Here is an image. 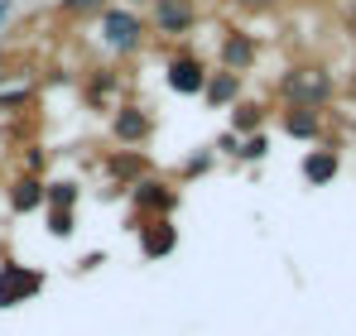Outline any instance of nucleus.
Listing matches in <instances>:
<instances>
[{"label":"nucleus","mask_w":356,"mask_h":336,"mask_svg":"<svg viewBox=\"0 0 356 336\" xmlns=\"http://www.w3.org/2000/svg\"><path fill=\"white\" fill-rule=\"evenodd\" d=\"M332 92H337V82H332V72L323 62H298L275 82V96L284 106H308V111H323L332 101Z\"/></svg>","instance_id":"nucleus-1"},{"label":"nucleus","mask_w":356,"mask_h":336,"mask_svg":"<svg viewBox=\"0 0 356 336\" xmlns=\"http://www.w3.org/2000/svg\"><path fill=\"white\" fill-rule=\"evenodd\" d=\"M130 207H135V217H140V221H154V217H174V207H178V187H174V183H164V178H140V183L130 187Z\"/></svg>","instance_id":"nucleus-2"},{"label":"nucleus","mask_w":356,"mask_h":336,"mask_svg":"<svg viewBox=\"0 0 356 336\" xmlns=\"http://www.w3.org/2000/svg\"><path fill=\"white\" fill-rule=\"evenodd\" d=\"M39 288H44V274H39V269L19 264V260H5V264H0V308H19V303H29Z\"/></svg>","instance_id":"nucleus-3"},{"label":"nucleus","mask_w":356,"mask_h":336,"mask_svg":"<svg viewBox=\"0 0 356 336\" xmlns=\"http://www.w3.org/2000/svg\"><path fill=\"white\" fill-rule=\"evenodd\" d=\"M102 39L120 49V53H135L140 49V39H145V19L135 15V10H102Z\"/></svg>","instance_id":"nucleus-4"},{"label":"nucleus","mask_w":356,"mask_h":336,"mask_svg":"<svg viewBox=\"0 0 356 336\" xmlns=\"http://www.w3.org/2000/svg\"><path fill=\"white\" fill-rule=\"evenodd\" d=\"M72 207H77V183H44V217L54 235H72Z\"/></svg>","instance_id":"nucleus-5"},{"label":"nucleus","mask_w":356,"mask_h":336,"mask_svg":"<svg viewBox=\"0 0 356 336\" xmlns=\"http://www.w3.org/2000/svg\"><path fill=\"white\" fill-rule=\"evenodd\" d=\"M174 250H178V226H174V217L140 221V255H145V260H169Z\"/></svg>","instance_id":"nucleus-6"},{"label":"nucleus","mask_w":356,"mask_h":336,"mask_svg":"<svg viewBox=\"0 0 356 336\" xmlns=\"http://www.w3.org/2000/svg\"><path fill=\"white\" fill-rule=\"evenodd\" d=\"M159 34H188L197 24V0H149Z\"/></svg>","instance_id":"nucleus-7"},{"label":"nucleus","mask_w":356,"mask_h":336,"mask_svg":"<svg viewBox=\"0 0 356 336\" xmlns=\"http://www.w3.org/2000/svg\"><path fill=\"white\" fill-rule=\"evenodd\" d=\"M111 130H116L120 144H145L149 130H154V115L140 111V106H120V111L111 115Z\"/></svg>","instance_id":"nucleus-8"},{"label":"nucleus","mask_w":356,"mask_h":336,"mask_svg":"<svg viewBox=\"0 0 356 336\" xmlns=\"http://www.w3.org/2000/svg\"><path fill=\"white\" fill-rule=\"evenodd\" d=\"M280 130H284L289 140L313 144V140H323V111H308V106H284V115H280Z\"/></svg>","instance_id":"nucleus-9"},{"label":"nucleus","mask_w":356,"mask_h":336,"mask_svg":"<svg viewBox=\"0 0 356 336\" xmlns=\"http://www.w3.org/2000/svg\"><path fill=\"white\" fill-rule=\"evenodd\" d=\"M202 82H207L202 58H174V67H169V87H174L178 96H202Z\"/></svg>","instance_id":"nucleus-10"},{"label":"nucleus","mask_w":356,"mask_h":336,"mask_svg":"<svg viewBox=\"0 0 356 336\" xmlns=\"http://www.w3.org/2000/svg\"><path fill=\"white\" fill-rule=\"evenodd\" d=\"M337 173H342V154H337V149H308V154H303V178H308L313 187H327Z\"/></svg>","instance_id":"nucleus-11"},{"label":"nucleus","mask_w":356,"mask_h":336,"mask_svg":"<svg viewBox=\"0 0 356 336\" xmlns=\"http://www.w3.org/2000/svg\"><path fill=\"white\" fill-rule=\"evenodd\" d=\"M250 62H255V44H250V34H241V29H232V34L222 39V67L241 77V72H245Z\"/></svg>","instance_id":"nucleus-12"},{"label":"nucleus","mask_w":356,"mask_h":336,"mask_svg":"<svg viewBox=\"0 0 356 336\" xmlns=\"http://www.w3.org/2000/svg\"><path fill=\"white\" fill-rule=\"evenodd\" d=\"M236 92H241V77L236 72H207V82H202V96H207V106H232L236 101Z\"/></svg>","instance_id":"nucleus-13"},{"label":"nucleus","mask_w":356,"mask_h":336,"mask_svg":"<svg viewBox=\"0 0 356 336\" xmlns=\"http://www.w3.org/2000/svg\"><path fill=\"white\" fill-rule=\"evenodd\" d=\"M10 207H15L19 217H24V212H39V207H44V183H39L34 173H24V178L10 187Z\"/></svg>","instance_id":"nucleus-14"},{"label":"nucleus","mask_w":356,"mask_h":336,"mask_svg":"<svg viewBox=\"0 0 356 336\" xmlns=\"http://www.w3.org/2000/svg\"><path fill=\"white\" fill-rule=\"evenodd\" d=\"M106 173H111L116 183H125V187H135L140 178H149V164H145L140 154H111V159H106Z\"/></svg>","instance_id":"nucleus-15"},{"label":"nucleus","mask_w":356,"mask_h":336,"mask_svg":"<svg viewBox=\"0 0 356 336\" xmlns=\"http://www.w3.org/2000/svg\"><path fill=\"white\" fill-rule=\"evenodd\" d=\"M260 125H265V106H255V101H241L236 111H232V135H260Z\"/></svg>","instance_id":"nucleus-16"},{"label":"nucleus","mask_w":356,"mask_h":336,"mask_svg":"<svg viewBox=\"0 0 356 336\" xmlns=\"http://www.w3.org/2000/svg\"><path fill=\"white\" fill-rule=\"evenodd\" d=\"M265 149H270V140H265V135H245V140H241V159H250V164H255V159H265Z\"/></svg>","instance_id":"nucleus-17"},{"label":"nucleus","mask_w":356,"mask_h":336,"mask_svg":"<svg viewBox=\"0 0 356 336\" xmlns=\"http://www.w3.org/2000/svg\"><path fill=\"white\" fill-rule=\"evenodd\" d=\"M63 10L67 15H97V10H106V0H63Z\"/></svg>","instance_id":"nucleus-18"},{"label":"nucleus","mask_w":356,"mask_h":336,"mask_svg":"<svg viewBox=\"0 0 356 336\" xmlns=\"http://www.w3.org/2000/svg\"><path fill=\"white\" fill-rule=\"evenodd\" d=\"M212 168V154H193L188 164H183V178H193V173H207Z\"/></svg>","instance_id":"nucleus-19"},{"label":"nucleus","mask_w":356,"mask_h":336,"mask_svg":"<svg viewBox=\"0 0 356 336\" xmlns=\"http://www.w3.org/2000/svg\"><path fill=\"white\" fill-rule=\"evenodd\" d=\"M241 10H270V5H275V0H236Z\"/></svg>","instance_id":"nucleus-20"},{"label":"nucleus","mask_w":356,"mask_h":336,"mask_svg":"<svg viewBox=\"0 0 356 336\" xmlns=\"http://www.w3.org/2000/svg\"><path fill=\"white\" fill-rule=\"evenodd\" d=\"M342 19H347V34H352V39H356V0H352V5H347V15H342Z\"/></svg>","instance_id":"nucleus-21"},{"label":"nucleus","mask_w":356,"mask_h":336,"mask_svg":"<svg viewBox=\"0 0 356 336\" xmlns=\"http://www.w3.org/2000/svg\"><path fill=\"white\" fill-rule=\"evenodd\" d=\"M10 10H15V5H10V0H5V5H0V24H5V19H10Z\"/></svg>","instance_id":"nucleus-22"},{"label":"nucleus","mask_w":356,"mask_h":336,"mask_svg":"<svg viewBox=\"0 0 356 336\" xmlns=\"http://www.w3.org/2000/svg\"><path fill=\"white\" fill-rule=\"evenodd\" d=\"M347 92H352V96H356V72H352V82H347Z\"/></svg>","instance_id":"nucleus-23"},{"label":"nucleus","mask_w":356,"mask_h":336,"mask_svg":"<svg viewBox=\"0 0 356 336\" xmlns=\"http://www.w3.org/2000/svg\"><path fill=\"white\" fill-rule=\"evenodd\" d=\"M0 77H5V53H0Z\"/></svg>","instance_id":"nucleus-24"},{"label":"nucleus","mask_w":356,"mask_h":336,"mask_svg":"<svg viewBox=\"0 0 356 336\" xmlns=\"http://www.w3.org/2000/svg\"><path fill=\"white\" fill-rule=\"evenodd\" d=\"M130 5H140V0H130Z\"/></svg>","instance_id":"nucleus-25"}]
</instances>
